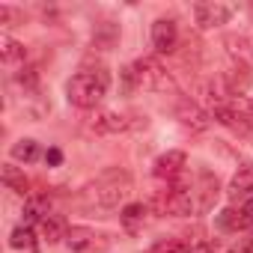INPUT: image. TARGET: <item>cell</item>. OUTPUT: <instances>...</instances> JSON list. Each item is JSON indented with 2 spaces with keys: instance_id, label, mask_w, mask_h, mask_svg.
<instances>
[{
  "instance_id": "cell-1",
  "label": "cell",
  "mask_w": 253,
  "mask_h": 253,
  "mask_svg": "<svg viewBox=\"0 0 253 253\" xmlns=\"http://www.w3.org/2000/svg\"><path fill=\"white\" fill-rule=\"evenodd\" d=\"M110 89V75L107 69H81L78 75H72V81L66 84V95L75 107H95Z\"/></svg>"
},
{
  "instance_id": "cell-2",
  "label": "cell",
  "mask_w": 253,
  "mask_h": 253,
  "mask_svg": "<svg viewBox=\"0 0 253 253\" xmlns=\"http://www.w3.org/2000/svg\"><path fill=\"white\" fill-rule=\"evenodd\" d=\"M131 191H134V182H131L128 173H122V170H107V173H101L98 182L92 185V200H95L98 206L113 209V206H119V203L128 200Z\"/></svg>"
},
{
  "instance_id": "cell-3",
  "label": "cell",
  "mask_w": 253,
  "mask_h": 253,
  "mask_svg": "<svg viewBox=\"0 0 253 253\" xmlns=\"http://www.w3.org/2000/svg\"><path fill=\"white\" fill-rule=\"evenodd\" d=\"M152 203H155V209H158L161 214H173V217H188V214L197 209L194 188H191V185H182L179 179L167 182V191H158Z\"/></svg>"
},
{
  "instance_id": "cell-4",
  "label": "cell",
  "mask_w": 253,
  "mask_h": 253,
  "mask_svg": "<svg viewBox=\"0 0 253 253\" xmlns=\"http://www.w3.org/2000/svg\"><path fill=\"white\" fill-rule=\"evenodd\" d=\"M131 66H134V72H137L140 86H146V89H173L170 72H167L155 57H140V60H134Z\"/></svg>"
},
{
  "instance_id": "cell-5",
  "label": "cell",
  "mask_w": 253,
  "mask_h": 253,
  "mask_svg": "<svg viewBox=\"0 0 253 253\" xmlns=\"http://www.w3.org/2000/svg\"><path fill=\"white\" fill-rule=\"evenodd\" d=\"M209 113H211V119H217L220 125L232 128V131H235V134H241V137H247V134H250V128H253V125L247 122V116H244V113H241L232 101H223V104L211 107Z\"/></svg>"
},
{
  "instance_id": "cell-6",
  "label": "cell",
  "mask_w": 253,
  "mask_h": 253,
  "mask_svg": "<svg viewBox=\"0 0 253 253\" xmlns=\"http://www.w3.org/2000/svg\"><path fill=\"white\" fill-rule=\"evenodd\" d=\"M179 122L185 125L188 131H206L209 125H211V113L209 110H203L197 101H191V98H182L179 101Z\"/></svg>"
},
{
  "instance_id": "cell-7",
  "label": "cell",
  "mask_w": 253,
  "mask_h": 253,
  "mask_svg": "<svg viewBox=\"0 0 253 253\" xmlns=\"http://www.w3.org/2000/svg\"><path fill=\"white\" fill-rule=\"evenodd\" d=\"M152 45H155L158 54H173L176 45H179V27H176V21L158 18L152 24Z\"/></svg>"
},
{
  "instance_id": "cell-8",
  "label": "cell",
  "mask_w": 253,
  "mask_h": 253,
  "mask_svg": "<svg viewBox=\"0 0 253 253\" xmlns=\"http://www.w3.org/2000/svg\"><path fill=\"white\" fill-rule=\"evenodd\" d=\"M185 164H188V155H185L182 149H167L164 155H158V158H155V176H158V179L173 182V179H179V176H182Z\"/></svg>"
},
{
  "instance_id": "cell-9",
  "label": "cell",
  "mask_w": 253,
  "mask_h": 253,
  "mask_svg": "<svg viewBox=\"0 0 253 253\" xmlns=\"http://www.w3.org/2000/svg\"><path fill=\"white\" fill-rule=\"evenodd\" d=\"M194 15H197V24L203 30H211V27H220V24L229 21L232 6H226V3H197Z\"/></svg>"
},
{
  "instance_id": "cell-10",
  "label": "cell",
  "mask_w": 253,
  "mask_h": 253,
  "mask_svg": "<svg viewBox=\"0 0 253 253\" xmlns=\"http://www.w3.org/2000/svg\"><path fill=\"white\" fill-rule=\"evenodd\" d=\"M98 238L101 235L95 229H89V226H72L66 232V247L72 253H95L98 250Z\"/></svg>"
},
{
  "instance_id": "cell-11",
  "label": "cell",
  "mask_w": 253,
  "mask_h": 253,
  "mask_svg": "<svg viewBox=\"0 0 253 253\" xmlns=\"http://www.w3.org/2000/svg\"><path fill=\"white\" fill-rule=\"evenodd\" d=\"M89 128L95 134H119L128 128V119H125L122 113H113V110H98L89 122Z\"/></svg>"
},
{
  "instance_id": "cell-12",
  "label": "cell",
  "mask_w": 253,
  "mask_h": 253,
  "mask_svg": "<svg viewBox=\"0 0 253 253\" xmlns=\"http://www.w3.org/2000/svg\"><path fill=\"white\" fill-rule=\"evenodd\" d=\"M226 194H229L232 203H238V200H250V197H253V167H250V164L238 167V173L229 179Z\"/></svg>"
},
{
  "instance_id": "cell-13",
  "label": "cell",
  "mask_w": 253,
  "mask_h": 253,
  "mask_svg": "<svg viewBox=\"0 0 253 253\" xmlns=\"http://www.w3.org/2000/svg\"><path fill=\"white\" fill-rule=\"evenodd\" d=\"M24 223L27 226H33V223H42L48 214H51V200L45 197V194H30L27 200H24Z\"/></svg>"
},
{
  "instance_id": "cell-14",
  "label": "cell",
  "mask_w": 253,
  "mask_h": 253,
  "mask_svg": "<svg viewBox=\"0 0 253 253\" xmlns=\"http://www.w3.org/2000/svg\"><path fill=\"white\" fill-rule=\"evenodd\" d=\"M0 179H3V185H6L9 191L21 194L24 200L30 197V182H27V176H24L21 167H15V164H3V167H0Z\"/></svg>"
},
{
  "instance_id": "cell-15",
  "label": "cell",
  "mask_w": 253,
  "mask_h": 253,
  "mask_svg": "<svg viewBox=\"0 0 253 253\" xmlns=\"http://www.w3.org/2000/svg\"><path fill=\"white\" fill-rule=\"evenodd\" d=\"M24 57H27V48L18 42V39H12V36H0V60H3V66H18V63H24Z\"/></svg>"
},
{
  "instance_id": "cell-16",
  "label": "cell",
  "mask_w": 253,
  "mask_h": 253,
  "mask_svg": "<svg viewBox=\"0 0 253 253\" xmlns=\"http://www.w3.org/2000/svg\"><path fill=\"white\" fill-rule=\"evenodd\" d=\"M250 217L244 214V209L238 211V209H223L220 214H217V226L220 229H226V232H244V229H250Z\"/></svg>"
},
{
  "instance_id": "cell-17",
  "label": "cell",
  "mask_w": 253,
  "mask_h": 253,
  "mask_svg": "<svg viewBox=\"0 0 253 253\" xmlns=\"http://www.w3.org/2000/svg\"><path fill=\"white\" fill-rule=\"evenodd\" d=\"M146 214H149V209H146L143 203H128V206L122 209L119 220H122V226L128 229V232H137V229H143V223H146Z\"/></svg>"
},
{
  "instance_id": "cell-18",
  "label": "cell",
  "mask_w": 253,
  "mask_h": 253,
  "mask_svg": "<svg viewBox=\"0 0 253 253\" xmlns=\"http://www.w3.org/2000/svg\"><path fill=\"white\" fill-rule=\"evenodd\" d=\"M66 223H63V217H57V214H48L42 223H39V238L42 241H48V244H57V241H66Z\"/></svg>"
},
{
  "instance_id": "cell-19",
  "label": "cell",
  "mask_w": 253,
  "mask_h": 253,
  "mask_svg": "<svg viewBox=\"0 0 253 253\" xmlns=\"http://www.w3.org/2000/svg\"><path fill=\"white\" fill-rule=\"evenodd\" d=\"M9 155H12L15 161H24V164H33V161H39V155H42V149H39V143H36L33 137H21L18 143H12V149H9Z\"/></svg>"
},
{
  "instance_id": "cell-20",
  "label": "cell",
  "mask_w": 253,
  "mask_h": 253,
  "mask_svg": "<svg viewBox=\"0 0 253 253\" xmlns=\"http://www.w3.org/2000/svg\"><path fill=\"white\" fill-rule=\"evenodd\" d=\"M36 229L33 226H27V223H21V226H15L12 229V235H9V247L12 250H36Z\"/></svg>"
},
{
  "instance_id": "cell-21",
  "label": "cell",
  "mask_w": 253,
  "mask_h": 253,
  "mask_svg": "<svg viewBox=\"0 0 253 253\" xmlns=\"http://www.w3.org/2000/svg\"><path fill=\"white\" fill-rule=\"evenodd\" d=\"M200 182H203V200H200V209H209V206L214 203V197H217V179L209 176V173H203Z\"/></svg>"
},
{
  "instance_id": "cell-22",
  "label": "cell",
  "mask_w": 253,
  "mask_h": 253,
  "mask_svg": "<svg viewBox=\"0 0 253 253\" xmlns=\"http://www.w3.org/2000/svg\"><path fill=\"white\" fill-rule=\"evenodd\" d=\"M152 253H191V244H185L179 238H167V241H158L152 247Z\"/></svg>"
},
{
  "instance_id": "cell-23",
  "label": "cell",
  "mask_w": 253,
  "mask_h": 253,
  "mask_svg": "<svg viewBox=\"0 0 253 253\" xmlns=\"http://www.w3.org/2000/svg\"><path fill=\"white\" fill-rule=\"evenodd\" d=\"M119 81H122V92H134V89L140 86V81H137V72H134V66H125V69L119 72Z\"/></svg>"
},
{
  "instance_id": "cell-24",
  "label": "cell",
  "mask_w": 253,
  "mask_h": 253,
  "mask_svg": "<svg viewBox=\"0 0 253 253\" xmlns=\"http://www.w3.org/2000/svg\"><path fill=\"white\" fill-rule=\"evenodd\" d=\"M36 81H39V72H36V69L27 66V69L18 72V84H21V86H36Z\"/></svg>"
},
{
  "instance_id": "cell-25",
  "label": "cell",
  "mask_w": 253,
  "mask_h": 253,
  "mask_svg": "<svg viewBox=\"0 0 253 253\" xmlns=\"http://www.w3.org/2000/svg\"><path fill=\"white\" fill-rule=\"evenodd\" d=\"M45 164H48V167H60V164H63V152L51 146V149L45 152Z\"/></svg>"
},
{
  "instance_id": "cell-26",
  "label": "cell",
  "mask_w": 253,
  "mask_h": 253,
  "mask_svg": "<svg viewBox=\"0 0 253 253\" xmlns=\"http://www.w3.org/2000/svg\"><path fill=\"white\" fill-rule=\"evenodd\" d=\"M229 253H250V250H247V238H244V241H238V244H232V247H229Z\"/></svg>"
},
{
  "instance_id": "cell-27",
  "label": "cell",
  "mask_w": 253,
  "mask_h": 253,
  "mask_svg": "<svg viewBox=\"0 0 253 253\" xmlns=\"http://www.w3.org/2000/svg\"><path fill=\"white\" fill-rule=\"evenodd\" d=\"M241 209H244V214L253 220V197H250V200H244V206H241Z\"/></svg>"
},
{
  "instance_id": "cell-28",
  "label": "cell",
  "mask_w": 253,
  "mask_h": 253,
  "mask_svg": "<svg viewBox=\"0 0 253 253\" xmlns=\"http://www.w3.org/2000/svg\"><path fill=\"white\" fill-rule=\"evenodd\" d=\"M247 250H250V253H253V235H250V238H247Z\"/></svg>"
},
{
  "instance_id": "cell-29",
  "label": "cell",
  "mask_w": 253,
  "mask_h": 253,
  "mask_svg": "<svg viewBox=\"0 0 253 253\" xmlns=\"http://www.w3.org/2000/svg\"><path fill=\"white\" fill-rule=\"evenodd\" d=\"M250 119H253V95H250Z\"/></svg>"
}]
</instances>
